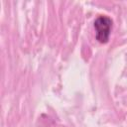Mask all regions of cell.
<instances>
[{
	"label": "cell",
	"mask_w": 127,
	"mask_h": 127,
	"mask_svg": "<svg viewBox=\"0 0 127 127\" xmlns=\"http://www.w3.org/2000/svg\"><path fill=\"white\" fill-rule=\"evenodd\" d=\"M93 27L95 30L96 40L101 44L107 43L112 28V20L105 15H100L95 19Z\"/></svg>",
	"instance_id": "obj_1"
}]
</instances>
